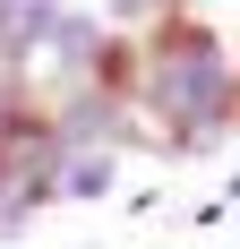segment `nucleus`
<instances>
[{"mask_svg": "<svg viewBox=\"0 0 240 249\" xmlns=\"http://www.w3.org/2000/svg\"><path fill=\"white\" fill-rule=\"evenodd\" d=\"M112 172H120V155H60V180H51V198H112Z\"/></svg>", "mask_w": 240, "mask_h": 249, "instance_id": "obj_1", "label": "nucleus"}]
</instances>
